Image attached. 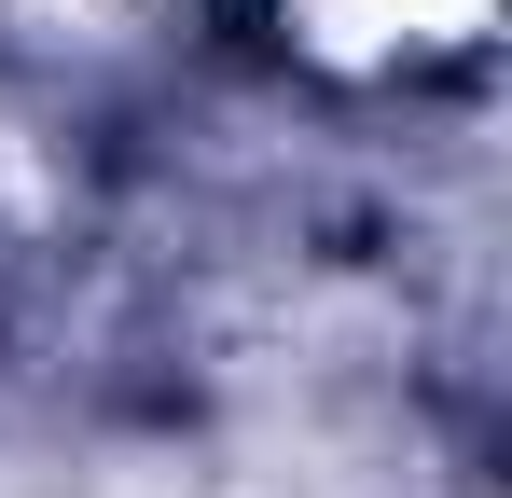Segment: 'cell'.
<instances>
[{
	"mask_svg": "<svg viewBox=\"0 0 512 498\" xmlns=\"http://www.w3.org/2000/svg\"><path fill=\"white\" fill-rule=\"evenodd\" d=\"M236 14L333 97H429L499 56V0H236Z\"/></svg>",
	"mask_w": 512,
	"mask_h": 498,
	"instance_id": "1",
	"label": "cell"
},
{
	"mask_svg": "<svg viewBox=\"0 0 512 498\" xmlns=\"http://www.w3.org/2000/svg\"><path fill=\"white\" fill-rule=\"evenodd\" d=\"M28 180H42V139H28V111H14V83H0V222L28 208Z\"/></svg>",
	"mask_w": 512,
	"mask_h": 498,
	"instance_id": "2",
	"label": "cell"
}]
</instances>
